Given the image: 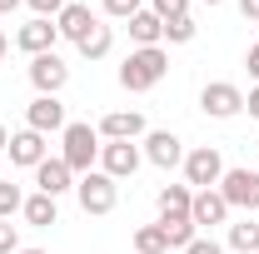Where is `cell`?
<instances>
[{
    "instance_id": "cell-1",
    "label": "cell",
    "mask_w": 259,
    "mask_h": 254,
    "mask_svg": "<svg viewBox=\"0 0 259 254\" xmlns=\"http://www.w3.org/2000/svg\"><path fill=\"white\" fill-rule=\"evenodd\" d=\"M164 75H169V55H164V45L130 50L125 65H120V85H125L130 95H145V90H155Z\"/></svg>"
},
{
    "instance_id": "cell-2",
    "label": "cell",
    "mask_w": 259,
    "mask_h": 254,
    "mask_svg": "<svg viewBox=\"0 0 259 254\" xmlns=\"http://www.w3.org/2000/svg\"><path fill=\"white\" fill-rule=\"evenodd\" d=\"M60 159L65 164H70V170H75V180H80V175H90V170H95V159H100V145H105V140H100V130L95 125H85V120H75V125H65L60 130Z\"/></svg>"
},
{
    "instance_id": "cell-3",
    "label": "cell",
    "mask_w": 259,
    "mask_h": 254,
    "mask_svg": "<svg viewBox=\"0 0 259 254\" xmlns=\"http://www.w3.org/2000/svg\"><path fill=\"white\" fill-rule=\"evenodd\" d=\"M75 199H80L85 215H110L120 204V180H110L105 170H90V175L75 180Z\"/></svg>"
},
{
    "instance_id": "cell-4",
    "label": "cell",
    "mask_w": 259,
    "mask_h": 254,
    "mask_svg": "<svg viewBox=\"0 0 259 254\" xmlns=\"http://www.w3.org/2000/svg\"><path fill=\"white\" fill-rule=\"evenodd\" d=\"M220 180H225V159L214 145H199L185 155V185L190 190H220Z\"/></svg>"
},
{
    "instance_id": "cell-5",
    "label": "cell",
    "mask_w": 259,
    "mask_h": 254,
    "mask_svg": "<svg viewBox=\"0 0 259 254\" xmlns=\"http://www.w3.org/2000/svg\"><path fill=\"white\" fill-rule=\"evenodd\" d=\"M199 110L209 120H234V115H244V90L234 80H209L199 90Z\"/></svg>"
},
{
    "instance_id": "cell-6",
    "label": "cell",
    "mask_w": 259,
    "mask_h": 254,
    "mask_svg": "<svg viewBox=\"0 0 259 254\" xmlns=\"http://www.w3.org/2000/svg\"><path fill=\"white\" fill-rule=\"evenodd\" d=\"M220 194L229 199V209L259 215V170H225V180H220Z\"/></svg>"
},
{
    "instance_id": "cell-7",
    "label": "cell",
    "mask_w": 259,
    "mask_h": 254,
    "mask_svg": "<svg viewBox=\"0 0 259 254\" xmlns=\"http://www.w3.org/2000/svg\"><path fill=\"white\" fill-rule=\"evenodd\" d=\"M140 159H145L140 140H105V145H100V170H105L110 180H130V175L140 170Z\"/></svg>"
},
{
    "instance_id": "cell-8",
    "label": "cell",
    "mask_w": 259,
    "mask_h": 254,
    "mask_svg": "<svg viewBox=\"0 0 259 254\" xmlns=\"http://www.w3.org/2000/svg\"><path fill=\"white\" fill-rule=\"evenodd\" d=\"M140 145H145V159H150L155 170H175V164H185V140H180L175 130H150Z\"/></svg>"
},
{
    "instance_id": "cell-9",
    "label": "cell",
    "mask_w": 259,
    "mask_h": 254,
    "mask_svg": "<svg viewBox=\"0 0 259 254\" xmlns=\"http://www.w3.org/2000/svg\"><path fill=\"white\" fill-rule=\"evenodd\" d=\"M30 85H35V95H60L65 85H70V65L50 50V55H35L30 60Z\"/></svg>"
},
{
    "instance_id": "cell-10",
    "label": "cell",
    "mask_w": 259,
    "mask_h": 254,
    "mask_svg": "<svg viewBox=\"0 0 259 254\" xmlns=\"http://www.w3.org/2000/svg\"><path fill=\"white\" fill-rule=\"evenodd\" d=\"M70 120H65V105L55 95H35L30 105H25V130H35V135H55V130H65Z\"/></svg>"
},
{
    "instance_id": "cell-11",
    "label": "cell",
    "mask_w": 259,
    "mask_h": 254,
    "mask_svg": "<svg viewBox=\"0 0 259 254\" xmlns=\"http://www.w3.org/2000/svg\"><path fill=\"white\" fill-rule=\"evenodd\" d=\"M55 40H60V30H55V20H40V15H35L30 25H20V30H15V50H25V55H50V50H55Z\"/></svg>"
},
{
    "instance_id": "cell-12",
    "label": "cell",
    "mask_w": 259,
    "mask_h": 254,
    "mask_svg": "<svg viewBox=\"0 0 259 254\" xmlns=\"http://www.w3.org/2000/svg\"><path fill=\"white\" fill-rule=\"evenodd\" d=\"M35 190L50 194V199H60L65 190H75V170H70L60 155H55V159H40V164H35Z\"/></svg>"
},
{
    "instance_id": "cell-13",
    "label": "cell",
    "mask_w": 259,
    "mask_h": 254,
    "mask_svg": "<svg viewBox=\"0 0 259 254\" xmlns=\"http://www.w3.org/2000/svg\"><path fill=\"white\" fill-rule=\"evenodd\" d=\"M95 130H100V140H145V135H150L140 110H110Z\"/></svg>"
},
{
    "instance_id": "cell-14",
    "label": "cell",
    "mask_w": 259,
    "mask_h": 254,
    "mask_svg": "<svg viewBox=\"0 0 259 254\" xmlns=\"http://www.w3.org/2000/svg\"><path fill=\"white\" fill-rule=\"evenodd\" d=\"M190 220H194V229H214V224H225L229 220V199L220 190H194Z\"/></svg>"
},
{
    "instance_id": "cell-15",
    "label": "cell",
    "mask_w": 259,
    "mask_h": 254,
    "mask_svg": "<svg viewBox=\"0 0 259 254\" xmlns=\"http://www.w3.org/2000/svg\"><path fill=\"white\" fill-rule=\"evenodd\" d=\"M95 25H100V20L90 15V5H80V0H65V10L55 15V30H60V40H75V45L95 30Z\"/></svg>"
},
{
    "instance_id": "cell-16",
    "label": "cell",
    "mask_w": 259,
    "mask_h": 254,
    "mask_svg": "<svg viewBox=\"0 0 259 254\" xmlns=\"http://www.w3.org/2000/svg\"><path fill=\"white\" fill-rule=\"evenodd\" d=\"M40 159H50V145H45V135H35V130H20V135H10V164H20V170H35Z\"/></svg>"
},
{
    "instance_id": "cell-17",
    "label": "cell",
    "mask_w": 259,
    "mask_h": 254,
    "mask_svg": "<svg viewBox=\"0 0 259 254\" xmlns=\"http://www.w3.org/2000/svg\"><path fill=\"white\" fill-rule=\"evenodd\" d=\"M130 40H135V50H145V45H164V20L155 15V10L130 15Z\"/></svg>"
},
{
    "instance_id": "cell-18",
    "label": "cell",
    "mask_w": 259,
    "mask_h": 254,
    "mask_svg": "<svg viewBox=\"0 0 259 254\" xmlns=\"http://www.w3.org/2000/svg\"><path fill=\"white\" fill-rule=\"evenodd\" d=\"M160 220H190V204H194V190L190 185H164L160 190Z\"/></svg>"
},
{
    "instance_id": "cell-19",
    "label": "cell",
    "mask_w": 259,
    "mask_h": 254,
    "mask_svg": "<svg viewBox=\"0 0 259 254\" xmlns=\"http://www.w3.org/2000/svg\"><path fill=\"white\" fill-rule=\"evenodd\" d=\"M20 215H25V224H35V229H50V224L60 220V209H55V199H50V194H25V209H20Z\"/></svg>"
},
{
    "instance_id": "cell-20",
    "label": "cell",
    "mask_w": 259,
    "mask_h": 254,
    "mask_svg": "<svg viewBox=\"0 0 259 254\" xmlns=\"http://www.w3.org/2000/svg\"><path fill=\"white\" fill-rule=\"evenodd\" d=\"M75 50H80L85 60H105V55L115 50V30H110V25H95V30H90L80 45H75Z\"/></svg>"
},
{
    "instance_id": "cell-21",
    "label": "cell",
    "mask_w": 259,
    "mask_h": 254,
    "mask_svg": "<svg viewBox=\"0 0 259 254\" xmlns=\"http://www.w3.org/2000/svg\"><path fill=\"white\" fill-rule=\"evenodd\" d=\"M135 254H169V239H164L160 224H140L135 229Z\"/></svg>"
},
{
    "instance_id": "cell-22",
    "label": "cell",
    "mask_w": 259,
    "mask_h": 254,
    "mask_svg": "<svg viewBox=\"0 0 259 254\" xmlns=\"http://www.w3.org/2000/svg\"><path fill=\"white\" fill-rule=\"evenodd\" d=\"M229 249H239V254H259V224H254V220L229 224Z\"/></svg>"
},
{
    "instance_id": "cell-23",
    "label": "cell",
    "mask_w": 259,
    "mask_h": 254,
    "mask_svg": "<svg viewBox=\"0 0 259 254\" xmlns=\"http://www.w3.org/2000/svg\"><path fill=\"white\" fill-rule=\"evenodd\" d=\"M164 239H169V249H185L190 239H199V229H194V220H160Z\"/></svg>"
},
{
    "instance_id": "cell-24",
    "label": "cell",
    "mask_w": 259,
    "mask_h": 254,
    "mask_svg": "<svg viewBox=\"0 0 259 254\" xmlns=\"http://www.w3.org/2000/svg\"><path fill=\"white\" fill-rule=\"evenodd\" d=\"M25 209V194L15 180H0V220H10V215H20Z\"/></svg>"
},
{
    "instance_id": "cell-25",
    "label": "cell",
    "mask_w": 259,
    "mask_h": 254,
    "mask_svg": "<svg viewBox=\"0 0 259 254\" xmlns=\"http://www.w3.org/2000/svg\"><path fill=\"white\" fill-rule=\"evenodd\" d=\"M194 30H199V25H194L190 15H180V20H164V40H169V45H190Z\"/></svg>"
},
{
    "instance_id": "cell-26",
    "label": "cell",
    "mask_w": 259,
    "mask_h": 254,
    "mask_svg": "<svg viewBox=\"0 0 259 254\" xmlns=\"http://www.w3.org/2000/svg\"><path fill=\"white\" fill-rule=\"evenodd\" d=\"M150 10L160 20H180V15H190V0H150Z\"/></svg>"
},
{
    "instance_id": "cell-27",
    "label": "cell",
    "mask_w": 259,
    "mask_h": 254,
    "mask_svg": "<svg viewBox=\"0 0 259 254\" xmlns=\"http://www.w3.org/2000/svg\"><path fill=\"white\" fill-rule=\"evenodd\" d=\"M140 10H145V0H105V15H115V20H130Z\"/></svg>"
},
{
    "instance_id": "cell-28",
    "label": "cell",
    "mask_w": 259,
    "mask_h": 254,
    "mask_svg": "<svg viewBox=\"0 0 259 254\" xmlns=\"http://www.w3.org/2000/svg\"><path fill=\"white\" fill-rule=\"evenodd\" d=\"M15 249H20V229L10 220H0V254H15Z\"/></svg>"
},
{
    "instance_id": "cell-29",
    "label": "cell",
    "mask_w": 259,
    "mask_h": 254,
    "mask_svg": "<svg viewBox=\"0 0 259 254\" xmlns=\"http://www.w3.org/2000/svg\"><path fill=\"white\" fill-rule=\"evenodd\" d=\"M25 5H30V10L40 15V20H55V15L65 10V0H25Z\"/></svg>"
},
{
    "instance_id": "cell-30",
    "label": "cell",
    "mask_w": 259,
    "mask_h": 254,
    "mask_svg": "<svg viewBox=\"0 0 259 254\" xmlns=\"http://www.w3.org/2000/svg\"><path fill=\"white\" fill-rule=\"evenodd\" d=\"M185 254H225V244H220V239H204V234H199V239H190V244H185Z\"/></svg>"
},
{
    "instance_id": "cell-31",
    "label": "cell",
    "mask_w": 259,
    "mask_h": 254,
    "mask_svg": "<svg viewBox=\"0 0 259 254\" xmlns=\"http://www.w3.org/2000/svg\"><path fill=\"white\" fill-rule=\"evenodd\" d=\"M244 65H249V75H254V85H259V40L249 45V55H244Z\"/></svg>"
},
{
    "instance_id": "cell-32",
    "label": "cell",
    "mask_w": 259,
    "mask_h": 254,
    "mask_svg": "<svg viewBox=\"0 0 259 254\" xmlns=\"http://www.w3.org/2000/svg\"><path fill=\"white\" fill-rule=\"evenodd\" d=\"M239 15L244 20H259V0H239Z\"/></svg>"
},
{
    "instance_id": "cell-33",
    "label": "cell",
    "mask_w": 259,
    "mask_h": 254,
    "mask_svg": "<svg viewBox=\"0 0 259 254\" xmlns=\"http://www.w3.org/2000/svg\"><path fill=\"white\" fill-rule=\"evenodd\" d=\"M244 110H249V115H254V120H259V85H254V90H249V95H244Z\"/></svg>"
},
{
    "instance_id": "cell-34",
    "label": "cell",
    "mask_w": 259,
    "mask_h": 254,
    "mask_svg": "<svg viewBox=\"0 0 259 254\" xmlns=\"http://www.w3.org/2000/svg\"><path fill=\"white\" fill-rule=\"evenodd\" d=\"M5 50H10V35L0 30V65H5Z\"/></svg>"
},
{
    "instance_id": "cell-35",
    "label": "cell",
    "mask_w": 259,
    "mask_h": 254,
    "mask_svg": "<svg viewBox=\"0 0 259 254\" xmlns=\"http://www.w3.org/2000/svg\"><path fill=\"white\" fill-rule=\"evenodd\" d=\"M15 5H20V0H0V15H10V10H15Z\"/></svg>"
},
{
    "instance_id": "cell-36",
    "label": "cell",
    "mask_w": 259,
    "mask_h": 254,
    "mask_svg": "<svg viewBox=\"0 0 259 254\" xmlns=\"http://www.w3.org/2000/svg\"><path fill=\"white\" fill-rule=\"evenodd\" d=\"M0 150H10V130L0 125Z\"/></svg>"
},
{
    "instance_id": "cell-37",
    "label": "cell",
    "mask_w": 259,
    "mask_h": 254,
    "mask_svg": "<svg viewBox=\"0 0 259 254\" xmlns=\"http://www.w3.org/2000/svg\"><path fill=\"white\" fill-rule=\"evenodd\" d=\"M15 254H45V249H15Z\"/></svg>"
},
{
    "instance_id": "cell-38",
    "label": "cell",
    "mask_w": 259,
    "mask_h": 254,
    "mask_svg": "<svg viewBox=\"0 0 259 254\" xmlns=\"http://www.w3.org/2000/svg\"><path fill=\"white\" fill-rule=\"evenodd\" d=\"M204 5H225V0H204Z\"/></svg>"
}]
</instances>
